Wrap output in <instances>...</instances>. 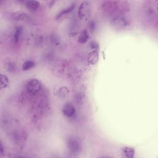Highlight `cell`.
<instances>
[{
  "instance_id": "obj_19",
  "label": "cell",
  "mask_w": 158,
  "mask_h": 158,
  "mask_svg": "<svg viewBox=\"0 0 158 158\" xmlns=\"http://www.w3.org/2000/svg\"><path fill=\"white\" fill-rule=\"evenodd\" d=\"M88 27H89V31L91 32V33H93L96 29V23L94 21H91L89 23V25H88Z\"/></svg>"
},
{
  "instance_id": "obj_17",
  "label": "cell",
  "mask_w": 158,
  "mask_h": 158,
  "mask_svg": "<svg viewBox=\"0 0 158 158\" xmlns=\"http://www.w3.org/2000/svg\"><path fill=\"white\" fill-rule=\"evenodd\" d=\"M0 78H1V89L6 88L9 84V81L8 78L5 75L1 74Z\"/></svg>"
},
{
  "instance_id": "obj_8",
  "label": "cell",
  "mask_w": 158,
  "mask_h": 158,
  "mask_svg": "<svg viewBox=\"0 0 158 158\" xmlns=\"http://www.w3.org/2000/svg\"><path fill=\"white\" fill-rule=\"evenodd\" d=\"M11 17L13 20L17 22H24L30 19L28 14L22 11H17L12 13L11 14Z\"/></svg>"
},
{
  "instance_id": "obj_16",
  "label": "cell",
  "mask_w": 158,
  "mask_h": 158,
  "mask_svg": "<svg viewBox=\"0 0 158 158\" xmlns=\"http://www.w3.org/2000/svg\"><path fill=\"white\" fill-rule=\"evenodd\" d=\"M35 65V63L33 60H26L23 63L22 69L24 71H27L34 67Z\"/></svg>"
},
{
  "instance_id": "obj_10",
  "label": "cell",
  "mask_w": 158,
  "mask_h": 158,
  "mask_svg": "<svg viewBox=\"0 0 158 158\" xmlns=\"http://www.w3.org/2000/svg\"><path fill=\"white\" fill-rule=\"evenodd\" d=\"M26 7L31 11H36L40 6V3L38 1H27L25 2Z\"/></svg>"
},
{
  "instance_id": "obj_13",
  "label": "cell",
  "mask_w": 158,
  "mask_h": 158,
  "mask_svg": "<svg viewBox=\"0 0 158 158\" xmlns=\"http://www.w3.org/2000/svg\"><path fill=\"white\" fill-rule=\"evenodd\" d=\"M122 151L125 156L128 158H132L135 156V151L133 148L130 147H124L122 149Z\"/></svg>"
},
{
  "instance_id": "obj_15",
  "label": "cell",
  "mask_w": 158,
  "mask_h": 158,
  "mask_svg": "<svg viewBox=\"0 0 158 158\" xmlns=\"http://www.w3.org/2000/svg\"><path fill=\"white\" fill-rule=\"evenodd\" d=\"M22 32V28L21 27H17L13 33V41L15 43H17L20 40L21 34Z\"/></svg>"
},
{
  "instance_id": "obj_2",
  "label": "cell",
  "mask_w": 158,
  "mask_h": 158,
  "mask_svg": "<svg viewBox=\"0 0 158 158\" xmlns=\"http://www.w3.org/2000/svg\"><path fill=\"white\" fill-rule=\"evenodd\" d=\"M110 23L113 28L117 30H123L130 26V20L124 14H120L112 17Z\"/></svg>"
},
{
  "instance_id": "obj_21",
  "label": "cell",
  "mask_w": 158,
  "mask_h": 158,
  "mask_svg": "<svg viewBox=\"0 0 158 158\" xmlns=\"http://www.w3.org/2000/svg\"><path fill=\"white\" fill-rule=\"evenodd\" d=\"M7 70L9 72H12L15 70V66L14 63L12 62H9L7 64Z\"/></svg>"
},
{
  "instance_id": "obj_4",
  "label": "cell",
  "mask_w": 158,
  "mask_h": 158,
  "mask_svg": "<svg viewBox=\"0 0 158 158\" xmlns=\"http://www.w3.org/2000/svg\"><path fill=\"white\" fill-rule=\"evenodd\" d=\"M41 89V82L36 78H32L29 81H28L25 85L26 92L31 96H34L38 93Z\"/></svg>"
},
{
  "instance_id": "obj_14",
  "label": "cell",
  "mask_w": 158,
  "mask_h": 158,
  "mask_svg": "<svg viewBox=\"0 0 158 158\" xmlns=\"http://www.w3.org/2000/svg\"><path fill=\"white\" fill-rule=\"evenodd\" d=\"M70 91L67 86H62L58 90L59 96L61 99H65L69 94Z\"/></svg>"
},
{
  "instance_id": "obj_6",
  "label": "cell",
  "mask_w": 158,
  "mask_h": 158,
  "mask_svg": "<svg viewBox=\"0 0 158 158\" xmlns=\"http://www.w3.org/2000/svg\"><path fill=\"white\" fill-rule=\"evenodd\" d=\"M25 138L26 137H25L23 133L19 131H14L13 132L10 133V139L12 140V141L16 145L19 146L23 144Z\"/></svg>"
},
{
  "instance_id": "obj_11",
  "label": "cell",
  "mask_w": 158,
  "mask_h": 158,
  "mask_svg": "<svg viewBox=\"0 0 158 158\" xmlns=\"http://www.w3.org/2000/svg\"><path fill=\"white\" fill-rule=\"evenodd\" d=\"M74 8H75V4H72L70 6H69V7H67L66 8L63 9L60 12H59V13L56 15V20H59V19H60L63 16H64V15L68 14L69 13L71 12Z\"/></svg>"
},
{
  "instance_id": "obj_1",
  "label": "cell",
  "mask_w": 158,
  "mask_h": 158,
  "mask_svg": "<svg viewBox=\"0 0 158 158\" xmlns=\"http://www.w3.org/2000/svg\"><path fill=\"white\" fill-rule=\"evenodd\" d=\"M128 4L125 1H107L101 4V10L106 16L114 17L120 14H123L128 9Z\"/></svg>"
},
{
  "instance_id": "obj_20",
  "label": "cell",
  "mask_w": 158,
  "mask_h": 158,
  "mask_svg": "<svg viewBox=\"0 0 158 158\" xmlns=\"http://www.w3.org/2000/svg\"><path fill=\"white\" fill-rule=\"evenodd\" d=\"M89 46L92 50H98V44L95 41H91L89 44Z\"/></svg>"
},
{
  "instance_id": "obj_9",
  "label": "cell",
  "mask_w": 158,
  "mask_h": 158,
  "mask_svg": "<svg viewBox=\"0 0 158 158\" xmlns=\"http://www.w3.org/2000/svg\"><path fill=\"white\" fill-rule=\"evenodd\" d=\"M98 50H92L88 55V62L91 65H94L98 60Z\"/></svg>"
},
{
  "instance_id": "obj_5",
  "label": "cell",
  "mask_w": 158,
  "mask_h": 158,
  "mask_svg": "<svg viewBox=\"0 0 158 158\" xmlns=\"http://www.w3.org/2000/svg\"><path fill=\"white\" fill-rule=\"evenodd\" d=\"M67 147L69 151L72 154H78L81 149V145L80 142L77 138L73 137H70L66 141Z\"/></svg>"
},
{
  "instance_id": "obj_12",
  "label": "cell",
  "mask_w": 158,
  "mask_h": 158,
  "mask_svg": "<svg viewBox=\"0 0 158 158\" xmlns=\"http://www.w3.org/2000/svg\"><path fill=\"white\" fill-rule=\"evenodd\" d=\"M89 38V33L87 30H83L79 35V36L78 38V42L80 44H85L88 41Z\"/></svg>"
},
{
  "instance_id": "obj_18",
  "label": "cell",
  "mask_w": 158,
  "mask_h": 158,
  "mask_svg": "<svg viewBox=\"0 0 158 158\" xmlns=\"http://www.w3.org/2000/svg\"><path fill=\"white\" fill-rule=\"evenodd\" d=\"M51 40L52 41V43L55 44V45H58L59 43H60V41H59V39L58 38V37L56 36V35H52L51 37Z\"/></svg>"
},
{
  "instance_id": "obj_22",
  "label": "cell",
  "mask_w": 158,
  "mask_h": 158,
  "mask_svg": "<svg viewBox=\"0 0 158 158\" xmlns=\"http://www.w3.org/2000/svg\"><path fill=\"white\" fill-rule=\"evenodd\" d=\"M4 154V148L2 146V144H1V154L2 155Z\"/></svg>"
},
{
  "instance_id": "obj_3",
  "label": "cell",
  "mask_w": 158,
  "mask_h": 158,
  "mask_svg": "<svg viewBox=\"0 0 158 158\" xmlns=\"http://www.w3.org/2000/svg\"><path fill=\"white\" fill-rule=\"evenodd\" d=\"M91 3L88 1H82L78 6L77 15L81 20L86 21L89 19L91 15Z\"/></svg>"
},
{
  "instance_id": "obj_7",
  "label": "cell",
  "mask_w": 158,
  "mask_h": 158,
  "mask_svg": "<svg viewBox=\"0 0 158 158\" xmlns=\"http://www.w3.org/2000/svg\"><path fill=\"white\" fill-rule=\"evenodd\" d=\"M62 114L67 117H73L76 113L75 106L70 102H66L62 109Z\"/></svg>"
}]
</instances>
